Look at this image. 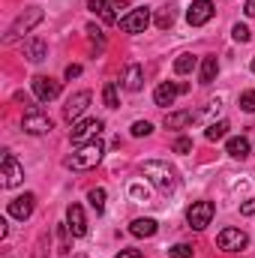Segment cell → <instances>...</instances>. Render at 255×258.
<instances>
[{
	"mask_svg": "<svg viewBox=\"0 0 255 258\" xmlns=\"http://www.w3.org/2000/svg\"><path fill=\"white\" fill-rule=\"evenodd\" d=\"M102 120L99 117H87V120H75L72 129H69V138L75 141V144H84V141H93V138H99V132H102Z\"/></svg>",
	"mask_w": 255,
	"mask_h": 258,
	"instance_id": "cell-5",
	"label": "cell"
},
{
	"mask_svg": "<svg viewBox=\"0 0 255 258\" xmlns=\"http://www.w3.org/2000/svg\"><path fill=\"white\" fill-rule=\"evenodd\" d=\"M210 219H213V204H210V201H195V204H189V210H186L189 228L204 231V228L210 225Z\"/></svg>",
	"mask_w": 255,
	"mask_h": 258,
	"instance_id": "cell-7",
	"label": "cell"
},
{
	"mask_svg": "<svg viewBox=\"0 0 255 258\" xmlns=\"http://www.w3.org/2000/svg\"><path fill=\"white\" fill-rule=\"evenodd\" d=\"M102 99H105V105H108V108H117V105H120V96H117V84H114V81H108V84H105Z\"/></svg>",
	"mask_w": 255,
	"mask_h": 258,
	"instance_id": "cell-26",
	"label": "cell"
},
{
	"mask_svg": "<svg viewBox=\"0 0 255 258\" xmlns=\"http://www.w3.org/2000/svg\"><path fill=\"white\" fill-rule=\"evenodd\" d=\"M129 231H132L135 237H153V234H156V219H135V222L129 225Z\"/></svg>",
	"mask_w": 255,
	"mask_h": 258,
	"instance_id": "cell-19",
	"label": "cell"
},
{
	"mask_svg": "<svg viewBox=\"0 0 255 258\" xmlns=\"http://www.w3.org/2000/svg\"><path fill=\"white\" fill-rule=\"evenodd\" d=\"M189 150H192L189 138H177V141H174V153H189Z\"/></svg>",
	"mask_w": 255,
	"mask_h": 258,
	"instance_id": "cell-32",
	"label": "cell"
},
{
	"mask_svg": "<svg viewBox=\"0 0 255 258\" xmlns=\"http://www.w3.org/2000/svg\"><path fill=\"white\" fill-rule=\"evenodd\" d=\"M225 150H228V156H234V159H246V156H249V138H243V135L228 138Z\"/></svg>",
	"mask_w": 255,
	"mask_h": 258,
	"instance_id": "cell-18",
	"label": "cell"
},
{
	"mask_svg": "<svg viewBox=\"0 0 255 258\" xmlns=\"http://www.w3.org/2000/svg\"><path fill=\"white\" fill-rule=\"evenodd\" d=\"M150 132H153V126H150L147 120H135V123H132V135H135V138H144V135H150Z\"/></svg>",
	"mask_w": 255,
	"mask_h": 258,
	"instance_id": "cell-28",
	"label": "cell"
},
{
	"mask_svg": "<svg viewBox=\"0 0 255 258\" xmlns=\"http://www.w3.org/2000/svg\"><path fill=\"white\" fill-rule=\"evenodd\" d=\"M231 36H234L237 42H249V36H252V33H249V27H246V24H234Z\"/></svg>",
	"mask_w": 255,
	"mask_h": 258,
	"instance_id": "cell-31",
	"label": "cell"
},
{
	"mask_svg": "<svg viewBox=\"0 0 255 258\" xmlns=\"http://www.w3.org/2000/svg\"><path fill=\"white\" fill-rule=\"evenodd\" d=\"M225 135H228V123H225V120L210 123V126L204 129V138H207V141H219V138H225Z\"/></svg>",
	"mask_w": 255,
	"mask_h": 258,
	"instance_id": "cell-23",
	"label": "cell"
},
{
	"mask_svg": "<svg viewBox=\"0 0 255 258\" xmlns=\"http://www.w3.org/2000/svg\"><path fill=\"white\" fill-rule=\"evenodd\" d=\"M168 255H171V258H192V246L177 243V246H171V249H168Z\"/></svg>",
	"mask_w": 255,
	"mask_h": 258,
	"instance_id": "cell-30",
	"label": "cell"
},
{
	"mask_svg": "<svg viewBox=\"0 0 255 258\" xmlns=\"http://www.w3.org/2000/svg\"><path fill=\"white\" fill-rule=\"evenodd\" d=\"M0 183L6 186V189H15L21 180H24V168H21V162L12 156V153H3V162H0Z\"/></svg>",
	"mask_w": 255,
	"mask_h": 258,
	"instance_id": "cell-6",
	"label": "cell"
},
{
	"mask_svg": "<svg viewBox=\"0 0 255 258\" xmlns=\"http://www.w3.org/2000/svg\"><path fill=\"white\" fill-rule=\"evenodd\" d=\"M141 174H144L159 192H174V189H177V171H174L168 162H156V159H150V162L141 165Z\"/></svg>",
	"mask_w": 255,
	"mask_h": 258,
	"instance_id": "cell-2",
	"label": "cell"
},
{
	"mask_svg": "<svg viewBox=\"0 0 255 258\" xmlns=\"http://www.w3.org/2000/svg\"><path fill=\"white\" fill-rule=\"evenodd\" d=\"M33 93H36V99L51 102V99L60 96V81H54V78H48V75H36V78H33Z\"/></svg>",
	"mask_w": 255,
	"mask_h": 258,
	"instance_id": "cell-10",
	"label": "cell"
},
{
	"mask_svg": "<svg viewBox=\"0 0 255 258\" xmlns=\"http://www.w3.org/2000/svg\"><path fill=\"white\" fill-rule=\"evenodd\" d=\"M72 258H87V255H72Z\"/></svg>",
	"mask_w": 255,
	"mask_h": 258,
	"instance_id": "cell-37",
	"label": "cell"
},
{
	"mask_svg": "<svg viewBox=\"0 0 255 258\" xmlns=\"http://www.w3.org/2000/svg\"><path fill=\"white\" fill-rule=\"evenodd\" d=\"M90 90H78L75 96H69V102H66V108H63V114H66V120H78L84 111H87V105H90Z\"/></svg>",
	"mask_w": 255,
	"mask_h": 258,
	"instance_id": "cell-14",
	"label": "cell"
},
{
	"mask_svg": "<svg viewBox=\"0 0 255 258\" xmlns=\"http://www.w3.org/2000/svg\"><path fill=\"white\" fill-rule=\"evenodd\" d=\"M39 21H42V9H39V6H30V9H24V12L15 18V24L9 27V33H6V42H15L21 33H27V30H30V27H36Z\"/></svg>",
	"mask_w": 255,
	"mask_h": 258,
	"instance_id": "cell-4",
	"label": "cell"
},
{
	"mask_svg": "<svg viewBox=\"0 0 255 258\" xmlns=\"http://www.w3.org/2000/svg\"><path fill=\"white\" fill-rule=\"evenodd\" d=\"M240 213H243V216H252L255 213V201H243V204H240Z\"/></svg>",
	"mask_w": 255,
	"mask_h": 258,
	"instance_id": "cell-33",
	"label": "cell"
},
{
	"mask_svg": "<svg viewBox=\"0 0 255 258\" xmlns=\"http://www.w3.org/2000/svg\"><path fill=\"white\" fill-rule=\"evenodd\" d=\"M33 207H36V195L24 192V195H18V198L9 201V216H15V219H27V216L33 213Z\"/></svg>",
	"mask_w": 255,
	"mask_h": 258,
	"instance_id": "cell-15",
	"label": "cell"
},
{
	"mask_svg": "<svg viewBox=\"0 0 255 258\" xmlns=\"http://www.w3.org/2000/svg\"><path fill=\"white\" fill-rule=\"evenodd\" d=\"M21 126H24V132H30V135H45V132L54 129V120L39 105H27L24 108V117H21Z\"/></svg>",
	"mask_w": 255,
	"mask_h": 258,
	"instance_id": "cell-3",
	"label": "cell"
},
{
	"mask_svg": "<svg viewBox=\"0 0 255 258\" xmlns=\"http://www.w3.org/2000/svg\"><path fill=\"white\" fill-rule=\"evenodd\" d=\"M90 9H93V12H99L105 21H117V15H114V9H111V3H108V0H90Z\"/></svg>",
	"mask_w": 255,
	"mask_h": 258,
	"instance_id": "cell-22",
	"label": "cell"
},
{
	"mask_svg": "<svg viewBox=\"0 0 255 258\" xmlns=\"http://www.w3.org/2000/svg\"><path fill=\"white\" fill-rule=\"evenodd\" d=\"M243 9H246V15H249V18H255V0H246V6H243Z\"/></svg>",
	"mask_w": 255,
	"mask_h": 258,
	"instance_id": "cell-36",
	"label": "cell"
},
{
	"mask_svg": "<svg viewBox=\"0 0 255 258\" xmlns=\"http://www.w3.org/2000/svg\"><path fill=\"white\" fill-rule=\"evenodd\" d=\"M117 258H141V252H138V249H123Z\"/></svg>",
	"mask_w": 255,
	"mask_h": 258,
	"instance_id": "cell-35",
	"label": "cell"
},
{
	"mask_svg": "<svg viewBox=\"0 0 255 258\" xmlns=\"http://www.w3.org/2000/svg\"><path fill=\"white\" fill-rule=\"evenodd\" d=\"M240 108L243 111H255V90H246V93H240Z\"/></svg>",
	"mask_w": 255,
	"mask_h": 258,
	"instance_id": "cell-29",
	"label": "cell"
},
{
	"mask_svg": "<svg viewBox=\"0 0 255 258\" xmlns=\"http://www.w3.org/2000/svg\"><path fill=\"white\" fill-rule=\"evenodd\" d=\"M186 90H189L186 84H171V81H165V84H159V87L153 90V102L162 105V108H168V105H174V99H177L180 93H186Z\"/></svg>",
	"mask_w": 255,
	"mask_h": 258,
	"instance_id": "cell-11",
	"label": "cell"
},
{
	"mask_svg": "<svg viewBox=\"0 0 255 258\" xmlns=\"http://www.w3.org/2000/svg\"><path fill=\"white\" fill-rule=\"evenodd\" d=\"M87 201H90V207H93L96 213H102V210H105V189H102V186L90 189V192H87Z\"/></svg>",
	"mask_w": 255,
	"mask_h": 258,
	"instance_id": "cell-25",
	"label": "cell"
},
{
	"mask_svg": "<svg viewBox=\"0 0 255 258\" xmlns=\"http://www.w3.org/2000/svg\"><path fill=\"white\" fill-rule=\"evenodd\" d=\"M147 24H150V9H147V6L132 9L129 15L120 18V30H123V33H144Z\"/></svg>",
	"mask_w": 255,
	"mask_h": 258,
	"instance_id": "cell-9",
	"label": "cell"
},
{
	"mask_svg": "<svg viewBox=\"0 0 255 258\" xmlns=\"http://www.w3.org/2000/svg\"><path fill=\"white\" fill-rule=\"evenodd\" d=\"M192 120H195L192 111H177V114H168V117H165V126L168 129H180V126H186V123H192Z\"/></svg>",
	"mask_w": 255,
	"mask_h": 258,
	"instance_id": "cell-21",
	"label": "cell"
},
{
	"mask_svg": "<svg viewBox=\"0 0 255 258\" xmlns=\"http://www.w3.org/2000/svg\"><path fill=\"white\" fill-rule=\"evenodd\" d=\"M66 231H69L72 237H84V234H87V219H84L81 204H69V207H66Z\"/></svg>",
	"mask_w": 255,
	"mask_h": 258,
	"instance_id": "cell-12",
	"label": "cell"
},
{
	"mask_svg": "<svg viewBox=\"0 0 255 258\" xmlns=\"http://www.w3.org/2000/svg\"><path fill=\"white\" fill-rule=\"evenodd\" d=\"M123 87H126V90H132V93L144 87V69H141L138 63L126 66V75H123Z\"/></svg>",
	"mask_w": 255,
	"mask_h": 258,
	"instance_id": "cell-16",
	"label": "cell"
},
{
	"mask_svg": "<svg viewBox=\"0 0 255 258\" xmlns=\"http://www.w3.org/2000/svg\"><path fill=\"white\" fill-rule=\"evenodd\" d=\"M171 24H174V12H171V9H162V12L156 15V27H159V30H168Z\"/></svg>",
	"mask_w": 255,
	"mask_h": 258,
	"instance_id": "cell-27",
	"label": "cell"
},
{
	"mask_svg": "<svg viewBox=\"0 0 255 258\" xmlns=\"http://www.w3.org/2000/svg\"><path fill=\"white\" fill-rule=\"evenodd\" d=\"M24 54H27L33 63H39V60L48 57V45H45L42 39H27V42H24Z\"/></svg>",
	"mask_w": 255,
	"mask_h": 258,
	"instance_id": "cell-17",
	"label": "cell"
},
{
	"mask_svg": "<svg viewBox=\"0 0 255 258\" xmlns=\"http://www.w3.org/2000/svg\"><path fill=\"white\" fill-rule=\"evenodd\" d=\"M102 153H105V144H102L99 138H93V141H84L72 156H66L63 165L72 168V171H87V168H96V165H99Z\"/></svg>",
	"mask_w": 255,
	"mask_h": 258,
	"instance_id": "cell-1",
	"label": "cell"
},
{
	"mask_svg": "<svg viewBox=\"0 0 255 258\" xmlns=\"http://www.w3.org/2000/svg\"><path fill=\"white\" fill-rule=\"evenodd\" d=\"M252 72H255V57H252Z\"/></svg>",
	"mask_w": 255,
	"mask_h": 258,
	"instance_id": "cell-38",
	"label": "cell"
},
{
	"mask_svg": "<svg viewBox=\"0 0 255 258\" xmlns=\"http://www.w3.org/2000/svg\"><path fill=\"white\" fill-rule=\"evenodd\" d=\"M213 12H216V6L210 0H195L189 6V12H186V21H189L192 27H201V24H207L213 18Z\"/></svg>",
	"mask_w": 255,
	"mask_h": 258,
	"instance_id": "cell-13",
	"label": "cell"
},
{
	"mask_svg": "<svg viewBox=\"0 0 255 258\" xmlns=\"http://www.w3.org/2000/svg\"><path fill=\"white\" fill-rule=\"evenodd\" d=\"M78 75H81V66H78V63L66 66V78H78Z\"/></svg>",
	"mask_w": 255,
	"mask_h": 258,
	"instance_id": "cell-34",
	"label": "cell"
},
{
	"mask_svg": "<svg viewBox=\"0 0 255 258\" xmlns=\"http://www.w3.org/2000/svg\"><path fill=\"white\" fill-rule=\"evenodd\" d=\"M216 72H219V63H216V57H204V60H201V84H213Z\"/></svg>",
	"mask_w": 255,
	"mask_h": 258,
	"instance_id": "cell-20",
	"label": "cell"
},
{
	"mask_svg": "<svg viewBox=\"0 0 255 258\" xmlns=\"http://www.w3.org/2000/svg\"><path fill=\"white\" fill-rule=\"evenodd\" d=\"M198 66V57H192V54H180L177 60H174V72L177 75H186V72H192Z\"/></svg>",
	"mask_w": 255,
	"mask_h": 258,
	"instance_id": "cell-24",
	"label": "cell"
},
{
	"mask_svg": "<svg viewBox=\"0 0 255 258\" xmlns=\"http://www.w3.org/2000/svg\"><path fill=\"white\" fill-rule=\"evenodd\" d=\"M246 243H249V237H246V231H240V228H225V231H219V237H216V246L225 249V252H237V249H243Z\"/></svg>",
	"mask_w": 255,
	"mask_h": 258,
	"instance_id": "cell-8",
	"label": "cell"
}]
</instances>
